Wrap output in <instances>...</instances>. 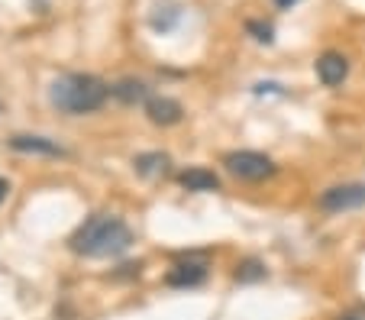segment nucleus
Instances as JSON below:
<instances>
[{
  "label": "nucleus",
  "mask_w": 365,
  "mask_h": 320,
  "mask_svg": "<svg viewBox=\"0 0 365 320\" xmlns=\"http://www.w3.org/2000/svg\"><path fill=\"white\" fill-rule=\"evenodd\" d=\"M133 246V233L120 217H107V214H97L91 217L88 223L78 227V233L71 237V249L78 256H88V259H110L120 256Z\"/></svg>",
  "instance_id": "obj_1"
},
{
  "label": "nucleus",
  "mask_w": 365,
  "mask_h": 320,
  "mask_svg": "<svg viewBox=\"0 0 365 320\" xmlns=\"http://www.w3.org/2000/svg\"><path fill=\"white\" fill-rule=\"evenodd\" d=\"M110 88L94 75H62L48 88V100L62 113H94L103 107Z\"/></svg>",
  "instance_id": "obj_2"
},
{
  "label": "nucleus",
  "mask_w": 365,
  "mask_h": 320,
  "mask_svg": "<svg viewBox=\"0 0 365 320\" xmlns=\"http://www.w3.org/2000/svg\"><path fill=\"white\" fill-rule=\"evenodd\" d=\"M223 165H227L230 175H236V178H242V181H265L275 175V162L262 153H252V149L230 153L227 159H223Z\"/></svg>",
  "instance_id": "obj_3"
},
{
  "label": "nucleus",
  "mask_w": 365,
  "mask_h": 320,
  "mask_svg": "<svg viewBox=\"0 0 365 320\" xmlns=\"http://www.w3.org/2000/svg\"><path fill=\"white\" fill-rule=\"evenodd\" d=\"M320 207L327 214H343V210L365 207V185H336L320 195Z\"/></svg>",
  "instance_id": "obj_4"
},
{
  "label": "nucleus",
  "mask_w": 365,
  "mask_h": 320,
  "mask_svg": "<svg viewBox=\"0 0 365 320\" xmlns=\"http://www.w3.org/2000/svg\"><path fill=\"white\" fill-rule=\"evenodd\" d=\"M346 75H349V62H346V56H339V52H324V56L317 58V78L327 84V88L343 84Z\"/></svg>",
  "instance_id": "obj_5"
},
{
  "label": "nucleus",
  "mask_w": 365,
  "mask_h": 320,
  "mask_svg": "<svg viewBox=\"0 0 365 320\" xmlns=\"http://www.w3.org/2000/svg\"><path fill=\"white\" fill-rule=\"evenodd\" d=\"M207 279V265L204 262H194V259H187V262H178L172 272H168V285L172 288H194L200 285V282Z\"/></svg>",
  "instance_id": "obj_6"
},
{
  "label": "nucleus",
  "mask_w": 365,
  "mask_h": 320,
  "mask_svg": "<svg viewBox=\"0 0 365 320\" xmlns=\"http://www.w3.org/2000/svg\"><path fill=\"white\" fill-rule=\"evenodd\" d=\"M145 113H149L152 123L159 126H175L181 120V104L172 98H149L145 100Z\"/></svg>",
  "instance_id": "obj_7"
},
{
  "label": "nucleus",
  "mask_w": 365,
  "mask_h": 320,
  "mask_svg": "<svg viewBox=\"0 0 365 320\" xmlns=\"http://www.w3.org/2000/svg\"><path fill=\"white\" fill-rule=\"evenodd\" d=\"M10 146L16 153H26V155H65L62 146H56L52 140H42V136H14Z\"/></svg>",
  "instance_id": "obj_8"
},
{
  "label": "nucleus",
  "mask_w": 365,
  "mask_h": 320,
  "mask_svg": "<svg viewBox=\"0 0 365 320\" xmlns=\"http://www.w3.org/2000/svg\"><path fill=\"white\" fill-rule=\"evenodd\" d=\"M181 185L187 191H217L220 178L214 172H207V168H187V172H181Z\"/></svg>",
  "instance_id": "obj_9"
},
{
  "label": "nucleus",
  "mask_w": 365,
  "mask_h": 320,
  "mask_svg": "<svg viewBox=\"0 0 365 320\" xmlns=\"http://www.w3.org/2000/svg\"><path fill=\"white\" fill-rule=\"evenodd\" d=\"M113 94H117L123 104H139V100H145L149 98V91H145V84L143 81H133V78H126V81H120V84H113Z\"/></svg>",
  "instance_id": "obj_10"
},
{
  "label": "nucleus",
  "mask_w": 365,
  "mask_h": 320,
  "mask_svg": "<svg viewBox=\"0 0 365 320\" xmlns=\"http://www.w3.org/2000/svg\"><path fill=\"white\" fill-rule=\"evenodd\" d=\"M165 168H168V155H162V153H149V155H139V159H136V172L145 175V178L162 175Z\"/></svg>",
  "instance_id": "obj_11"
},
{
  "label": "nucleus",
  "mask_w": 365,
  "mask_h": 320,
  "mask_svg": "<svg viewBox=\"0 0 365 320\" xmlns=\"http://www.w3.org/2000/svg\"><path fill=\"white\" fill-rule=\"evenodd\" d=\"M236 279H240V282H259V279H265V265L249 259V262H242L240 269H236Z\"/></svg>",
  "instance_id": "obj_12"
},
{
  "label": "nucleus",
  "mask_w": 365,
  "mask_h": 320,
  "mask_svg": "<svg viewBox=\"0 0 365 320\" xmlns=\"http://www.w3.org/2000/svg\"><path fill=\"white\" fill-rule=\"evenodd\" d=\"M249 33H255V39H259V42H272V26H269V23H249Z\"/></svg>",
  "instance_id": "obj_13"
},
{
  "label": "nucleus",
  "mask_w": 365,
  "mask_h": 320,
  "mask_svg": "<svg viewBox=\"0 0 365 320\" xmlns=\"http://www.w3.org/2000/svg\"><path fill=\"white\" fill-rule=\"evenodd\" d=\"M339 320H365V307H352V311H346Z\"/></svg>",
  "instance_id": "obj_14"
},
{
  "label": "nucleus",
  "mask_w": 365,
  "mask_h": 320,
  "mask_svg": "<svg viewBox=\"0 0 365 320\" xmlns=\"http://www.w3.org/2000/svg\"><path fill=\"white\" fill-rule=\"evenodd\" d=\"M7 191H10V185L4 178H0V204H4V197H7Z\"/></svg>",
  "instance_id": "obj_15"
},
{
  "label": "nucleus",
  "mask_w": 365,
  "mask_h": 320,
  "mask_svg": "<svg viewBox=\"0 0 365 320\" xmlns=\"http://www.w3.org/2000/svg\"><path fill=\"white\" fill-rule=\"evenodd\" d=\"M275 4H278V7H282V10H288V7H294L297 0H275Z\"/></svg>",
  "instance_id": "obj_16"
}]
</instances>
